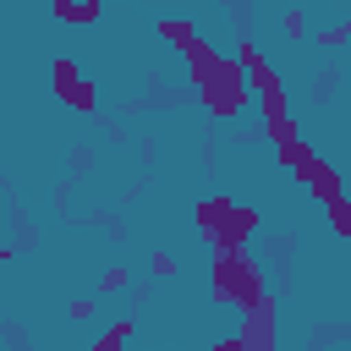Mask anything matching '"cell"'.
<instances>
[{
    "label": "cell",
    "mask_w": 351,
    "mask_h": 351,
    "mask_svg": "<svg viewBox=\"0 0 351 351\" xmlns=\"http://www.w3.org/2000/svg\"><path fill=\"white\" fill-rule=\"evenodd\" d=\"M208 252H214V263H208V296L219 307H247L263 291V263L247 247H208Z\"/></svg>",
    "instance_id": "1"
},
{
    "label": "cell",
    "mask_w": 351,
    "mask_h": 351,
    "mask_svg": "<svg viewBox=\"0 0 351 351\" xmlns=\"http://www.w3.org/2000/svg\"><path fill=\"white\" fill-rule=\"evenodd\" d=\"M197 99H203V110H208V115H219V121H236V115L252 104L241 60H236V55H219V66H214V77L197 88Z\"/></svg>",
    "instance_id": "2"
},
{
    "label": "cell",
    "mask_w": 351,
    "mask_h": 351,
    "mask_svg": "<svg viewBox=\"0 0 351 351\" xmlns=\"http://www.w3.org/2000/svg\"><path fill=\"white\" fill-rule=\"evenodd\" d=\"M258 225H263V214H258L252 203H230V214H225V225L214 230L208 247H247V241L258 236Z\"/></svg>",
    "instance_id": "3"
},
{
    "label": "cell",
    "mask_w": 351,
    "mask_h": 351,
    "mask_svg": "<svg viewBox=\"0 0 351 351\" xmlns=\"http://www.w3.org/2000/svg\"><path fill=\"white\" fill-rule=\"evenodd\" d=\"M296 181L307 186V197H313V203H329V197H340V192H346V186H340V170H335L324 154H313V159L302 165V176H296Z\"/></svg>",
    "instance_id": "4"
},
{
    "label": "cell",
    "mask_w": 351,
    "mask_h": 351,
    "mask_svg": "<svg viewBox=\"0 0 351 351\" xmlns=\"http://www.w3.org/2000/svg\"><path fill=\"white\" fill-rule=\"evenodd\" d=\"M181 55H186V82H192V88H203V82L214 77V66H219V44H208L203 33H197L192 44H181Z\"/></svg>",
    "instance_id": "5"
},
{
    "label": "cell",
    "mask_w": 351,
    "mask_h": 351,
    "mask_svg": "<svg viewBox=\"0 0 351 351\" xmlns=\"http://www.w3.org/2000/svg\"><path fill=\"white\" fill-rule=\"evenodd\" d=\"M55 99L71 110V115H93L99 110V88H93V77H66V82H55Z\"/></svg>",
    "instance_id": "6"
},
{
    "label": "cell",
    "mask_w": 351,
    "mask_h": 351,
    "mask_svg": "<svg viewBox=\"0 0 351 351\" xmlns=\"http://www.w3.org/2000/svg\"><path fill=\"white\" fill-rule=\"evenodd\" d=\"M49 16H55L60 27H93V22L104 16V5H99V0H49Z\"/></svg>",
    "instance_id": "7"
},
{
    "label": "cell",
    "mask_w": 351,
    "mask_h": 351,
    "mask_svg": "<svg viewBox=\"0 0 351 351\" xmlns=\"http://www.w3.org/2000/svg\"><path fill=\"white\" fill-rule=\"evenodd\" d=\"M225 214H230V197H203V203L192 208V225H197V236H203V241H214V230L225 225Z\"/></svg>",
    "instance_id": "8"
},
{
    "label": "cell",
    "mask_w": 351,
    "mask_h": 351,
    "mask_svg": "<svg viewBox=\"0 0 351 351\" xmlns=\"http://www.w3.org/2000/svg\"><path fill=\"white\" fill-rule=\"evenodd\" d=\"M313 159V143L296 132V137H285V143H274V165L280 170H291V176H302V165Z\"/></svg>",
    "instance_id": "9"
},
{
    "label": "cell",
    "mask_w": 351,
    "mask_h": 351,
    "mask_svg": "<svg viewBox=\"0 0 351 351\" xmlns=\"http://www.w3.org/2000/svg\"><path fill=\"white\" fill-rule=\"evenodd\" d=\"M154 33H159V38H165V44H176V49H181V44H192V38H197V27H192V22H186V16H159V22H154Z\"/></svg>",
    "instance_id": "10"
},
{
    "label": "cell",
    "mask_w": 351,
    "mask_h": 351,
    "mask_svg": "<svg viewBox=\"0 0 351 351\" xmlns=\"http://www.w3.org/2000/svg\"><path fill=\"white\" fill-rule=\"evenodd\" d=\"M324 208H329V230H335V241H351V203H346V192L329 197Z\"/></svg>",
    "instance_id": "11"
},
{
    "label": "cell",
    "mask_w": 351,
    "mask_h": 351,
    "mask_svg": "<svg viewBox=\"0 0 351 351\" xmlns=\"http://www.w3.org/2000/svg\"><path fill=\"white\" fill-rule=\"evenodd\" d=\"M148 269H154V280H176V274H181V258H176L170 247H154V258H148Z\"/></svg>",
    "instance_id": "12"
},
{
    "label": "cell",
    "mask_w": 351,
    "mask_h": 351,
    "mask_svg": "<svg viewBox=\"0 0 351 351\" xmlns=\"http://www.w3.org/2000/svg\"><path fill=\"white\" fill-rule=\"evenodd\" d=\"M66 318H71V324L99 318V296H71V302H66Z\"/></svg>",
    "instance_id": "13"
},
{
    "label": "cell",
    "mask_w": 351,
    "mask_h": 351,
    "mask_svg": "<svg viewBox=\"0 0 351 351\" xmlns=\"http://www.w3.org/2000/svg\"><path fill=\"white\" fill-rule=\"evenodd\" d=\"M346 33H351V22H346V16H340V22H329V27L318 33V49H340V44H346Z\"/></svg>",
    "instance_id": "14"
},
{
    "label": "cell",
    "mask_w": 351,
    "mask_h": 351,
    "mask_svg": "<svg viewBox=\"0 0 351 351\" xmlns=\"http://www.w3.org/2000/svg\"><path fill=\"white\" fill-rule=\"evenodd\" d=\"M280 27H285V38H291V44H296V38H302V33H307V11H302V5H291V11H285V22H280Z\"/></svg>",
    "instance_id": "15"
},
{
    "label": "cell",
    "mask_w": 351,
    "mask_h": 351,
    "mask_svg": "<svg viewBox=\"0 0 351 351\" xmlns=\"http://www.w3.org/2000/svg\"><path fill=\"white\" fill-rule=\"evenodd\" d=\"M126 280H132L126 269H104V274H99V296H115V291H126Z\"/></svg>",
    "instance_id": "16"
},
{
    "label": "cell",
    "mask_w": 351,
    "mask_h": 351,
    "mask_svg": "<svg viewBox=\"0 0 351 351\" xmlns=\"http://www.w3.org/2000/svg\"><path fill=\"white\" fill-rule=\"evenodd\" d=\"M0 263H11V247H5V241H0Z\"/></svg>",
    "instance_id": "17"
}]
</instances>
